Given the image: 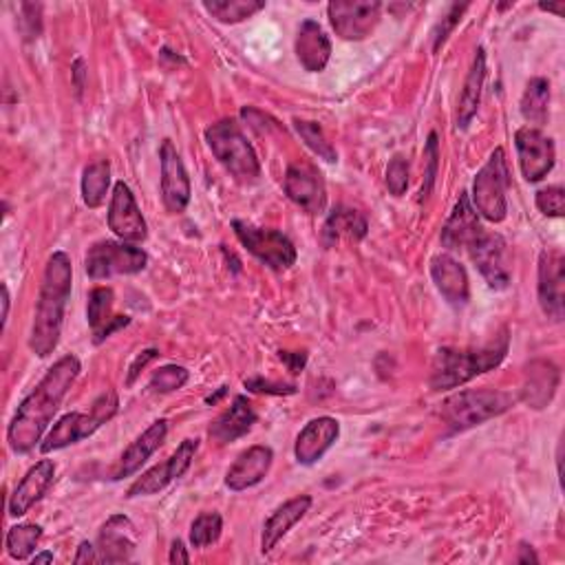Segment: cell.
Here are the masks:
<instances>
[{
  "mask_svg": "<svg viewBox=\"0 0 565 565\" xmlns=\"http://www.w3.org/2000/svg\"><path fill=\"white\" fill-rule=\"evenodd\" d=\"M466 10H468V5H451L449 14L440 21V25H438L435 32H433V51H435V53L446 45L449 36H451L453 29L459 25V21H462V16L466 14Z\"/></svg>",
  "mask_w": 565,
  "mask_h": 565,
  "instance_id": "b9f144b4",
  "label": "cell"
},
{
  "mask_svg": "<svg viewBox=\"0 0 565 565\" xmlns=\"http://www.w3.org/2000/svg\"><path fill=\"white\" fill-rule=\"evenodd\" d=\"M246 389L255 393H270V395H292L296 393L294 384H281V382H270L263 378H250L246 380Z\"/></svg>",
  "mask_w": 565,
  "mask_h": 565,
  "instance_id": "ee69618b",
  "label": "cell"
},
{
  "mask_svg": "<svg viewBox=\"0 0 565 565\" xmlns=\"http://www.w3.org/2000/svg\"><path fill=\"white\" fill-rule=\"evenodd\" d=\"M561 382V371L550 360H532L526 367L524 384H521V400L530 409H545L556 395Z\"/></svg>",
  "mask_w": 565,
  "mask_h": 565,
  "instance_id": "603a6c76",
  "label": "cell"
},
{
  "mask_svg": "<svg viewBox=\"0 0 565 565\" xmlns=\"http://www.w3.org/2000/svg\"><path fill=\"white\" fill-rule=\"evenodd\" d=\"M73 563H100V552H98V548L94 545V543H89V541H83L77 545V554H75V558H73Z\"/></svg>",
  "mask_w": 565,
  "mask_h": 565,
  "instance_id": "bcb514c9",
  "label": "cell"
},
{
  "mask_svg": "<svg viewBox=\"0 0 565 565\" xmlns=\"http://www.w3.org/2000/svg\"><path fill=\"white\" fill-rule=\"evenodd\" d=\"M159 167H161V199H164L169 212L182 214L191 204L193 186L184 161L171 139H164L159 146Z\"/></svg>",
  "mask_w": 565,
  "mask_h": 565,
  "instance_id": "5bb4252c",
  "label": "cell"
},
{
  "mask_svg": "<svg viewBox=\"0 0 565 565\" xmlns=\"http://www.w3.org/2000/svg\"><path fill=\"white\" fill-rule=\"evenodd\" d=\"M328 16L343 40L358 42L369 38L378 27L382 3L378 0H334L328 5Z\"/></svg>",
  "mask_w": 565,
  "mask_h": 565,
  "instance_id": "7c38bea8",
  "label": "cell"
},
{
  "mask_svg": "<svg viewBox=\"0 0 565 565\" xmlns=\"http://www.w3.org/2000/svg\"><path fill=\"white\" fill-rule=\"evenodd\" d=\"M71 285H73V266L69 255L53 253L42 274V285H40L36 314L32 322V334H29V349L38 358H49L60 343Z\"/></svg>",
  "mask_w": 565,
  "mask_h": 565,
  "instance_id": "7a4b0ae2",
  "label": "cell"
},
{
  "mask_svg": "<svg viewBox=\"0 0 565 565\" xmlns=\"http://www.w3.org/2000/svg\"><path fill=\"white\" fill-rule=\"evenodd\" d=\"M53 561V552H40L36 556H32V563H51Z\"/></svg>",
  "mask_w": 565,
  "mask_h": 565,
  "instance_id": "db71d44e",
  "label": "cell"
},
{
  "mask_svg": "<svg viewBox=\"0 0 565 565\" xmlns=\"http://www.w3.org/2000/svg\"><path fill=\"white\" fill-rule=\"evenodd\" d=\"M367 219L354 210V208H347V206H339L330 212L326 225H322V232H320V241L322 246L326 248H334L341 236H349V238H365L367 236Z\"/></svg>",
  "mask_w": 565,
  "mask_h": 565,
  "instance_id": "4dcf8cb0",
  "label": "cell"
},
{
  "mask_svg": "<svg viewBox=\"0 0 565 565\" xmlns=\"http://www.w3.org/2000/svg\"><path fill=\"white\" fill-rule=\"evenodd\" d=\"M515 561H517V563H539V556H537V552H535L532 545L519 543V554H517Z\"/></svg>",
  "mask_w": 565,
  "mask_h": 565,
  "instance_id": "f907efd6",
  "label": "cell"
},
{
  "mask_svg": "<svg viewBox=\"0 0 565 565\" xmlns=\"http://www.w3.org/2000/svg\"><path fill=\"white\" fill-rule=\"evenodd\" d=\"M339 435H341L339 420H334L330 416L314 418L311 422L305 425V429L296 438V444H294L296 462L303 466L316 464L336 444Z\"/></svg>",
  "mask_w": 565,
  "mask_h": 565,
  "instance_id": "ffe728a7",
  "label": "cell"
},
{
  "mask_svg": "<svg viewBox=\"0 0 565 565\" xmlns=\"http://www.w3.org/2000/svg\"><path fill=\"white\" fill-rule=\"evenodd\" d=\"M56 477V464L51 459H40L38 464H34L25 477L19 481V487L14 489L8 511L10 517H25L51 489Z\"/></svg>",
  "mask_w": 565,
  "mask_h": 565,
  "instance_id": "d6986e66",
  "label": "cell"
},
{
  "mask_svg": "<svg viewBox=\"0 0 565 565\" xmlns=\"http://www.w3.org/2000/svg\"><path fill=\"white\" fill-rule=\"evenodd\" d=\"M148 266V255L126 241H98L85 257V270L94 281L139 274Z\"/></svg>",
  "mask_w": 565,
  "mask_h": 565,
  "instance_id": "9c48e42d",
  "label": "cell"
},
{
  "mask_svg": "<svg viewBox=\"0 0 565 565\" xmlns=\"http://www.w3.org/2000/svg\"><path fill=\"white\" fill-rule=\"evenodd\" d=\"M79 371H83V365H79L77 356H62L21 402L8 427V442L14 453L25 455L36 449Z\"/></svg>",
  "mask_w": 565,
  "mask_h": 565,
  "instance_id": "6da1fadb",
  "label": "cell"
},
{
  "mask_svg": "<svg viewBox=\"0 0 565 565\" xmlns=\"http://www.w3.org/2000/svg\"><path fill=\"white\" fill-rule=\"evenodd\" d=\"M483 79H487V51L481 47L475 51L470 71L466 75V83L462 89V98L457 105V128H468L472 118L477 115V109L481 105V89Z\"/></svg>",
  "mask_w": 565,
  "mask_h": 565,
  "instance_id": "f546056e",
  "label": "cell"
},
{
  "mask_svg": "<svg viewBox=\"0 0 565 565\" xmlns=\"http://www.w3.org/2000/svg\"><path fill=\"white\" fill-rule=\"evenodd\" d=\"M535 204L539 208L541 214L545 217H554V219H561L563 217V210H565V191L561 186H548V188H541L535 197Z\"/></svg>",
  "mask_w": 565,
  "mask_h": 565,
  "instance_id": "60d3db41",
  "label": "cell"
},
{
  "mask_svg": "<svg viewBox=\"0 0 565 565\" xmlns=\"http://www.w3.org/2000/svg\"><path fill=\"white\" fill-rule=\"evenodd\" d=\"M515 146L519 157V169L526 182L537 184L554 169L556 161V148L552 137H548L543 131L524 126L515 133Z\"/></svg>",
  "mask_w": 565,
  "mask_h": 565,
  "instance_id": "4fadbf2b",
  "label": "cell"
},
{
  "mask_svg": "<svg viewBox=\"0 0 565 565\" xmlns=\"http://www.w3.org/2000/svg\"><path fill=\"white\" fill-rule=\"evenodd\" d=\"M169 561L175 565L180 563H191V554H188V548L184 545L182 539H175L173 545H171V554H169Z\"/></svg>",
  "mask_w": 565,
  "mask_h": 565,
  "instance_id": "681fc988",
  "label": "cell"
},
{
  "mask_svg": "<svg viewBox=\"0 0 565 565\" xmlns=\"http://www.w3.org/2000/svg\"><path fill=\"white\" fill-rule=\"evenodd\" d=\"M255 425H257V414L250 405V400L246 395H236L232 400V405L210 425L208 435L212 442L223 446L248 435Z\"/></svg>",
  "mask_w": 565,
  "mask_h": 565,
  "instance_id": "cb8c5ba5",
  "label": "cell"
},
{
  "mask_svg": "<svg viewBox=\"0 0 565 565\" xmlns=\"http://www.w3.org/2000/svg\"><path fill=\"white\" fill-rule=\"evenodd\" d=\"M481 232L483 228L479 223V214L475 212L468 193H462L446 225L442 228V246L446 250L468 248Z\"/></svg>",
  "mask_w": 565,
  "mask_h": 565,
  "instance_id": "d4e9b609",
  "label": "cell"
},
{
  "mask_svg": "<svg viewBox=\"0 0 565 565\" xmlns=\"http://www.w3.org/2000/svg\"><path fill=\"white\" fill-rule=\"evenodd\" d=\"M113 300H115V294H113L111 287H96L89 294L87 320H89V328L94 332L96 345L105 343L111 334L126 328L131 322L128 316H113Z\"/></svg>",
  "mask_w": 565,
  "mask_h": 565,
  "instance_id": "4316f807",
  "label": "cell"
},
{
  "mask_svg": "<svg viewBox=\"0 0 565 565\" xmlns=\"http://www.w3.org/2000/svg\"><path fill=\"white\" fill-rule=\"evenodd\" d=\"M120 409V400L115 391H105L94 405L89 414H66L62 416L56 427L47 433L45 442L40 444L42 453H53L66 449L79 440L91 438L100 427L111 422Z\"/></svg>",
  "mask_w": 565,
  "mask_h": 565,
  "instance_id": "8992f818",
  "label": "cell"
},
{
  "mask_svg": "<svg viewBox=\"0 0 565 565\" xmlns=\"http://www.w3.org/2000/svg\"><path fill=\"white\" fill-rule=\"evenodd\" d=\"M191 378V371L186 367L180 365H167L152 373L148 389L155 393H173L177 389H182Z\"/></svg>",
  "mask_w": 565,
  "mask_h": 565,
  "instance_id": "74e56055",
  "label": "cell"
},
{
  "mask_svg": "<svg viewBox=\"0 0 565 565\" xmlns=\"http://www.w3.org/2000/svg\"><path fill=\"white\" fill-rule=\"evenodd\" d=\"M223 532V519L219 513H201L191 526V545L208 548L219 541Z\"/></svg>",
  "mask_w": 565,
  "mask_h": 565,
  "instance_id": "8d00e7d4",
  "label": "cell"
},
{
  "mask_svg": "<svg viewBox=\"0 0 565 565\" xmlns=\"http://www.w3.org/2000/svg\"><path fill=\"white\" fill-rule=\"evenodd\" d=\"M232 230L241 241V246L272 270H290L298 259L292 238L279 230L257 228L238 219L232 221Z\"/></svg>",
  "mask_w": 565,
  "mask_h": 565,
  "instance_id": "ba28073f",
  "label": "cell"
},
{
  "mask_svg": "<svg viewBox=\"0 0 565 565\" xmlns=\"http://www.w3.org/2000/svg\"><path fill=\"white\" fill-rule=\"evenodd\" d=\"M167 435H169V420H155L124 453L122 457L118 459L113 472H111V479L113 481H120V479H126V477H133L148 459L150 455L167 442Z\"/></svg>",
  "mask_w": 565,
  "mask_h": 565,
  "instance_id": "44dd1931",
  "label": "cell"
},
{
  "mask_svg": "<svg viewBox=\"0 0 565 565\" xmlns=\"http://www.w3.org/2000/svg\"><path fill=\"white\" fill-rule=\"evenodd\" d=\"M296 58L303 64L305 71L309 73H320L326 71L330 58H332V42L328 34L322 32V27L316 21H305L298 27L296 36Z\"/></svg>",
  "mask_w": 565,
  "mask_h": 565,
  "instance_id": "83f0119b",
  "label": "cell"
},
{
  "mask_svg": "<svg viewBox=\"0 0 565 565\" xmlns=\"http://www.w3.org/2000/svg\"><path fill=\"white\" fill-rule=\"evenodd\" d=\"M539 10H541V12H548V14H554V16L561 19V16H563V10H565V3H556V5H550V3L545 5V3H541Z\"/></svg>",
  "mask_w": 565,
  "mask_h": 565,
  "instance_id": "816d5d0a",
  "label": "cell"
},
{
  "mask_svg": "<svg viewBox=\"0 0 565 565\" xmlns=\"http://www.w3.org/2000/svg\"><path fill=\"white\" fill-rule=\"evenodd\" d=\"M281 360L287 365L290 373H300L307 363V354L305 352H281Z\"/></svg>",
  "mask_w": 565,
  "mask_h": 565,
  "instance_id": "7dc6e473",
  "label": "cell"
},
{
  "mask_svg": "<svg viewBox=\"0 0 565 565\" xmlns=\"http://www.w3.org/2000/svg\"><path fill=\"white\" fill-rule=\"evenodd\" d=\"M109 188H111L109 159H98V161H91L89 167H85V171H83V199L91 210L105 206Z\"/></svg>",
  "mask_w": 565,
  "mask_h": 565,
  "instance_id": "836d02e7",
  "label": "cell"
},
{
  "mask_svg": "<svg viewBox=\"0 0 565 565\" xmlns=\"http://www.w3.org/2000/svg\"><path fill=\"white\" fill-rule=\"evenodd\" d=\"M21 10H23V14H25V19H21V32L25 34L27 40L38 38L40 32H42V21H40L42 8H40V5H29V3H25Z\"/></svg>",
  "mask_w": 565,
  "mask_h": 565,
  "instance_id": "7bdbcfd3",
  "label": "cell"
},
{
  "mask_svg": "<svg viewBox=\"0 0 565 565\" xmlns=\"http://www.w3.org/2000/svg\"><path fill=\"white\" fill-rule=\"evenodd\" d=\"M294 128L300 135V139L305 142V146L318 155L320 159L330 161V164H336L339 161V152L332 146V142L326 137V131L318 122H307V120H294Z\"/></svg>",
  "mask_w": 565,
  "mask_h": 565,
  "instance_id": "d590c367",
  "label": "cell"
},
{
  "mask_svg": "<svg viewBox=\"0 0 565 565\" xmlns=\"http://www.w3.org/2000/svg\"><path fill=\"white\" fill-rule=\"evenodd\" d=\"M511 336L504 328L489 345L475 349H451L444 347L435 354L433 371H431V389L433 391H451L457 389L472 378L500 367L508 354Z\"/></svg>",
  "mask_w": 565,
  "mask_h": 565,
  "instance_id": "3957f363",
  "label": "cell"
},
{
  "mask_svg": "<svg viewBox=\"0 0 565 565\" xmlns=\"http://www.w3.org/2000/svg\"><path fill=\"white\" fill-rule=\"evenodd\" d=\"M283 188L290 201H294L307 214H320L328 208V188L322 175L311 164H292L285 173Z\"/></svg>",
  "mask_w": 565,
  "mask_h": 565,
  "instance_id": "2e32d148",
  "label": "cell"
},
{
  "mask_svg": "<svg viewBox=\"0 0 565 565\" xmlns=\"http://www.w3.org/2000/svg\"><path fill=\"white\" fill-rule=\"evenodd\" d=\"M309 508H311L309 495H298V498L285 502L283 506H279L263 524L261 552L270 554L279 545V541L309 513Z\"/></svg>",
  "mask_w": 565,
  "mask_h": 565,
  "instance_id": "f1b7e54d",
  "label": "cell"
},
{
  "mask_svg": "<svg viewBox=\"0 0 565 565\" xmlns=\"http://www.w3.org/2000/svg\"><path fill=\"white\" fill-rule=\"evenodd\" d=\"M274 462V451L266 444H257L250 446L248 451L241 453L234 464L228 468L225 472V487L232 493H241V491H248L257 483H261Z\"/></svg>",
  "mask_w": 565,
  "mask_h": 565,
  "instance_id": "ac0fdd59",
  "label": "cell"
},
{
  "mask_svg": "<svg viewBox=\"0 0 565 565\" xmlns=\"http://www.w3.org/2000/svg\"><path fill=\"white\" fill-rule=\"evenodd\" d=\"M431 279L438 292L455 307L470 300V283L466 268L451 255H438L431 259Z\"/></svg>",
  "mask_w": 565,
  "mask_h": 565,
  "instance_id": "484cf974",
  "label": "cell"
},
{
  "mask_svg": "<svg viewBox=\"0 0 565 565\" xmlns=\"http://www.w3.org/2000/svg\"><path fill=\"white\" fill-rule=\"evenodd\" d=\"M206 142L219 164L241 184H253L261 177L259 157L241 131V126L225 118L206 128Z\"/></svg>",
  "mask_w": 565,
  "mask_h": 565,
  "instance_id": "5b68a950",
  "label": "cell"
},
{
  "mask_svg": "<svg viewBox=\"0 0 565 565\" xmlns=\"http://www.w3.org/2000/svg\"><path fill=\"white\" fill-rule=\"evenodd\" d=\"M539 305L554 322L563 320L565 311V257L558 248L543 250L539 257Z\"/></svg>",
  "mask_w": 565,
  "mask_h": 565,
  "instance_id": "9a60e30c",
  "label": "cell"
},
{
  "mask_svg": "<svg viewBox=\"0 0 565 565\" xmlns=\"http://www.w3.org/2000/svg\"><path fill=\"white\" fill-rule=\"evenodd\" d=\"M508 186L511 173L506 164V152L504 148H495L472 182L475 212L491 223H502L508 214Z\"/></svg>",
  "mask_w": 565,
  "mask_h": 565,
  "instance_id": "52a82bcc",
  "label": "cell"
},
{
  "mask_svg": "<svg viewBox=\"0 0 565 565\" xmlns=\"http://www.w3.org/2000/svg\"><path fill=\"white\" fill-rule=\"evenodd\" d=\"M73 87H75V94H77V98L83 96V89H85V75H87V71H85V60L83 58H77L75 62H73Z\"/></svg>",
  "mask_w": 565,
  "mask_h": 565,
  "instance_id": "c3c4849f",
  "label": "cell"
},
{
  "mask_svg": "<svg viewBox=\"0 0 565 565\" xmlns=\"http://www.w3.org/2000/svg\"><path fill=\"white\" fill-rule=\"evenodd\" d=\"M470 261L493 290H506L511 285V255L508 244L502 234L481 232L466 248Z\"/></svg>",
  "mask_w": 565,
  "mask_h": 565,
  "instance_id": "30bf717a",
  "label": "cell"
},
{
  "mask_svg": "<svg viewBox=\"0 0 565 565\" xmlns=\"http://www.w3.org/2000/svg\"><path fill=\"white\" fill-rule=\"evenodd\" d=\"M8 316H10V287L3 283V328L8 326Z\"/></svg>",
  "mask_w": 565,
  "mask_h": 565,
  "instance_id": "f5cc1de1",
  "label": "cell"
},
{
  "mask_svg": "<svg viewBox=\"0 0 565 565\" xmlns=\"http://www.w3.org/2000/svg\"><path fill=\"white\" fill-rule=\"evenodd\" d=\"M425 161H427V173H425V184L420 191V201L429 199L435 177H438V167H440V144H438V133L429 135V142L425 146Z\"/></svg>",
  "mask_w": 565,
  "mask_h": 565,
  "instance_id": "ab89813d",
  "label": "cell"
},
{
  "mask_svg": "<svg viewBox=\"0 0 565 565\" xmlns=\"http://www.w3.org/2000/svg\"><path fill=\"white\" fill-rule=\"evenodd\" d=\"M521 115L532 128L543 126L550 113V83L545 77H532L521 96Z\"/></svg>",
  "mask_w": 565,
  "mask_h": 565,
  "instance_id": "1f68e13d",
  "label": "cell"
},
{
  "mask_svg": "<svg viewBox=\"0 0 565 565\" xmlns=\"http://www.w3.org/2000/svg\"><path fill=\"white\" fill-rule=\"evenodd\" d=\"M513 405H515V397L506 391H498L489 386L466 389L444 400L440 418L449 429V433H462L506 414Z\"/></svg>",
  "mask_w": 565,
  "mask_h": 565,
  "instance_id": "277c9868",
  "label": "cell"
},
{
  "mask_svg": "<svg viewBox=\"0 0 565 565\" xmlns=\"http://www.w3.org/2000/svg\"><path fill=\"white\" fill-rule=\"evenodd\" d=\"M40 539H42V528L38 524H19V526L10 528V532L5 537L8 554L14 561H27L32 556V552L38 548Z\"/></svg>",
  "mask_w": 565,
  "mask_h": 565,
  "instance_id": "e575fe53",
  "label": "cell"
},
{
  "mask_svg": "<svg viewBox=\"0 0 565 565\" xmlns=\"http://www.w3.org/2000/svg\"><path fill=\"white\" fill-rule=\"evenodd\" d=\"M109 228L126 244H139L148 236L146 219L126 182H118L109 204Z\"/></svg>",
  "mask_w": 565,
  "mask_h": 565,
  "instance_id": "e0dca14e",
  "label": "cell"
},
{
  "mask_svg": "<svg viewBox=\"0 0 565 565\" xmlns=\"http://www.w3.org/2000/svg\"><path fill=\"white\" fill-rule=\"evenodd\" d=\"M386 188L393 197H402L409 188V161L395 155L386 167Z\"/></svg>",
  "mask_w": 565,
  "mask_h": 565,
  "instance_id": "f35d334b",
  "label": "cell"
},
{
  "mask_svg": "<svg viewBox=\"0 0 565 565\" xmlns=\"http://www.w3.org/2000/svg\"><path fill=\"white\" fill-rule=\"evenodd\" d=\"M100 563H126L135 552V526L126 515H111L98 532Z\"/></svg>",
  "mask_w": 565,
  "mask_h": 565,
  "instance_id": "7402d4cb",
  "label": "cell"
},
{
  "mask_svg": "<svg viewBox=\"0 0 565 565\" xmlns=\"http://www.w3.org/2000/svg\"><path fill=\"white\" fill-rule=\"evenodd\" d=\"M204 10L223 25L244 23L266 10L263 0H206Z\"/></svg>",
  "mask_w": 565,
  "mask_h": 565,
  "instance_id": "d6a6232c",
  "label": "cell"
},
{
  "mask_svg": "<svg viewBox=\"0 0 565 565\" xmlns=\"http://www.w3.org/2000/svg\"><path fill=\"white\" fill-rule=\"evenodd\" d=\"M159 356V352L157 349H146V352H142L135 360H133V365L128 367V376H126V386H133L135 384V380H137V376L142 373V369L150 363V360H155Z\"/></svg>",
  "mask_w": 565,
  "mask_h": 565,
  "instance_id": "f6af8a7d",
  "label": "cell"
},
{
  "mask_svg": "<svg viewBox=\"0 0 565 565\" xmlns=\"http://www.w3.org/2000/svg\"><path fill=\"white\" fill-rule=\"evenodd\" d=\"M197 451H199V440H184L167 462H161V464L148 468L142 477H137L131 483L126 498L128 500L150 498V495H157L164 489H169L173 481H177L180 477H184L188 472Z\"/></svg>",
  "mask_w": 565,
  "mask_h": 565,
  "instance_id": "8fae6325",
  "label": "cell"
}]
</instances>
